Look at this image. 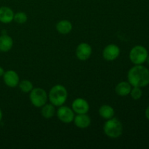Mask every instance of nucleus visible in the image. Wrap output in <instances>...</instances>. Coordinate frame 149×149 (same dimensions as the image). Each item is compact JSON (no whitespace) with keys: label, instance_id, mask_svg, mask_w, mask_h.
<instances>
[{"label":"nucleus","instance_id":"9b49d317","mask_svg":"<svg viewBox=\"0 0 149 149\" xmlns=\"http://www.w3.org/2000/svg\"><path fill=\"white\" fill-rule=\"evenodd\" d=\"M73 122L77 127L79 129H86L91 125V118L87 115V113L77 114L74 116Z\"/></svg>","mask_w":149,"mask_h":149},{"label":"nucleus","instance_id":"0eeeda50","mask_svg":"<svg viewBox=\"0 0 149 149\" xmlns=\"http://www.w3.org/2000/svg\"><path fill=\"white\" fill-rule=\"evenodd\" d=\"M93 53V48L86 42L79 44L76 49V56L79 61H84L88 60Z\"/></svg>","mask_w":149,"mask_h":149},{"label":"nucleus","instance_id":"f8f14e48","mask_svg":"<svg viewBox=\"0 0 149 149\" xmlns=\"http://www.w3.org/2000/svg\"><path fill=\"white\" fill-rule=\"evenodd\" d=\"M14 12L10 7L2 6L0 7V22L8 24L14 20Z\"/></svg>","mask_w":149,"mask_h":149},{"label":"nucleus","instance_id":"4be33fe9","mask_svg":"<svg viewBox=\"0 0 149 149\" xmlns=\"http://www.w3.org/2000/svg\"><path fill=\"white\" fill-rule=\"evenodd\" d=\"M4 72H5V71H4V68H3L1 66H0V77H3V75H4Z\"/></svg>","mask_w":149,"mask_h":149},{"label":"nucleus","instance_id":"7ed1b4c3","mask_svg":"<svg viewBox=\"0 0 149 149\" xmlns=\"http://www.w3.org/2000/svg\"><path fill=\"white\" fill-rule=\"evenodd\" d=\"M103 130L106 136L111 139H116L123 133V125L119 119L113 116L107 119L103 125Z\"/></svg>","mask_w":149,"mask_h":149},{"label":"nucleus","instance_id":"4468645a","mask_svg":"<svg viewBox=\"0 0 149 149\" xmlns=\"http://www.w3.org/2000/svg\"><path fill=\"white\" fill-rule=\"evenodd\" d=\"M57 31L63 35L68 34L73 29V25L68 20H61L57 23L56 26Z\"/></svg>","mask_w":149,"mask_h":149},{"label":"nucleus","instance_id":"6ab92c4d","mask_svg":"<svg viewBox=\"0 0 149 149\" xmlns=\"http://www.w3.org/2000/svg\"><path fill=\"white\" fill-rule=\"evenodd\" d=\"M14 20L19 24H23L28 20V15L24 12H17L14 15Z\"/></svg>","mask_w":149,"mask_h":149},{"label":"nucleus","instance_id":"ddd939ff","mask_svg":"<svg viewBox=\"0 0 149 149\" xmlns=\"http://www.w3.org/2000/svg\"><path fill=\"white\" fill-rule=\"evenodd\" d=\"M13 38L7 33H4L0 36V52H7L13 48Z\"/></svg>","mask_w":149,"mask_h":149},{"label":"nucleus","instance_id":"5701e85b","mask_svg":"<svg viewBox=\"0 0 149 149\" xmlns=\"http://www.w3.org/2000/svg\"><path fill=\"white\" fill-rule=\"evenodd\" d=\"M2 118H3V113L1 109H0V122H1V120H2Z\"/></svg>","mask_w":149,"mask_h":149},{"label":"nucleus","instance_id":"f03ea898","mask_svg":"<svg viewBox=\"0 0 149 149\" xmlns=\"http://www.w3.org/2000/svg\"><path fill=\"white\" fill-rule=\"evenodd\" d=\"M68 93L67 89L62 84H55L48 93V100L55 107L63 106L66 102Z\"/></svg>","mask_w":149,"mask_h":149},{"label":"nucleus","instance_id":"f257e3e1","mask_svg":"<svg viewBox=\"0 0 149 149\" xmlns=\"http://www.w3.org/2000/svg\"><path fill=\"white\" fill-rule=\"evenodd\" d=\"M127 79L132 87H146L149 84V70L143 65H135L128 71Z\"/></svg>","mask_w":149,"mask_h":149},{"label":"nucleus","instance_id":"2eb2a0df","mask_svg":"<svg viewBox=\"0 0 149 149\" xmlns=\"http://www.w3.org/2000/svg\"><path fill=\"white\" fill-rule=\"evenodd\" d=\"M132 87V85L128 81H121L116 84L115 87V92L118 95L125 97L130 95Z\"/></svg>","mask_w":149,"mask_h":149},{"label":"nucleus","instance_id":"b1692460","mask_svg":"<svg viewBox=\"0 0 149 149\" xmlns=\"http://www.w3.org/2000/svg\"><path fill=\"white\" fill-rule=\"evenodd\" d=\"M146 61H147V63H148L149 64V55L148 56V58H147V59H146Z\"/></svg>","mask_w":149,"mask_h":149},{"label":"nucleus","instance_id":"9d476101","mask_svg":"<svg viewBox=\"0 0 149 149\" xmlns=\"http://www.w3.org/2000/svg\"><path fill=\"white\" fill-rule=\"evenodd\" d=\"M3 80L4 82L7 87L14 88L18 86L20 82V77L18 74L14 70H8L5 71L3 75Z\"/></svg>","mask_w":149,"mask_h":149},{"label":"nucleus","instance_id":"20e7f679","mask_svg":"<svg viewBox=\"0 0 149 149\" xmlns=\"http://www.w3.org/2000/svg\"><path fill=\"white\" fill-rule=\"evenodd\" d=\"M148 56V52L145 47L142 45H136L131 49L129 58L131 62L135 65H142L146 62Z\"/></svg>","mask_w":149,"mask_h":149},{"label":"nucleus","instance_id":"6e6552de","mask_svg":"<svg viewBox=\"0 0 149 149\" xmlns=\"http://www.w3.org/2000/svg\"><path fill=\"white\" fill-rule=\"evenodd\" d=\"M121 50L119 46L114 44L107 45L103 50V58L107 61H115L120 55Z\"/></svg>","mask_w":149,"mask_h":149},{"label":"nucleus","instance_id":"39448f33","mask_svg":"<svg viewBox=\"0 0 149 149\" xmlns=\"http://www.w3.org/2000/svg\"><path fill=\"white\" fill-rule=\"evenodd\" d=\"M29 99L33 106L36 108H42L47 103L48 100V94L41 87H33L30 92Z\"/></svg>","mask_w":149,"mask_h":149},{"label":"nucleus","instance_id":"a211bd4d","mask_svg":"<svg viewBox=\"0 0 149 149\" xmlns=\"http://www.w3.org/2000/svg\"><path fill=\"white\" fill-rule=\"evenodd\" d=\"M20 90L24 93H29L33 88V83L28 79H23L20 81L18 84Z\"/></svg>","mask_w":149,"mask_h":149},{"label":"nucleus","instance_id":"f3484780","mask_svg":"<svg viewBox=\"0 0 149 149\" xmlns=\"http://www.w3.org/2000/svg\"><path fill=\"white\" fill-rule=\"evenodd\" d=\"M99 115L104 119H109L113 117L115 114V111L111 106L105 104L99 108Z\"/></svg>","mask_w":149,"mask_h":149},{"label":"nucleus","instance_id":"412c9836","mask_svg":"<svg viewBox=\"0 0 149 149\" xmlns=\"http://www.w3.org/2000/svg\"><path fill=\"white\" fill-rule=\"evenodd\" d=\"M145 115H146V117L147 119L149 121V106L146 108V109Z\"/></svg>","mask_w":149,"mask_h":149},{"label":"nucleus","instance_id":"1a4fd4ad","mask_svg":"<svg viewBox=\"0 0 149 149\" xmlns=\"http://www.w3.org/2000/svg\"><path fill=\"white\" fill-rule=\"evenodd\" d=\"M71 109L77 114L87 113L90 110V105L85 99L78 97L76 98L71 104Z\"/></svg>","mask_w":149,"mask_h":149},{"label":"nucleus","instance_id":"dca6fc26","mask_svg":"<svg viewBox=\"0 0 149 149\" xmlns=\"http://www.w3.org/2000/svg\"><path fill=\"white\" fill-rule=\"evenodd\" d=\"M41 114L45 119H51L56 114L55 106L52 103H46L41 108Z\"/></svg>","mask_w":149,"mask_h":149},{"label":"nucleus","instance_id":"423d86ee","mask_svg":"<svg viewBox=\"0 0 149 149\" xmlns=\"http://www.w3.org/2000/svg\"><path fill=\"white\" fill-rule=\"evenodd\" d=\"M74 113H75L71 108L66 106H63V105L59 106L58 110L56 111L57 116L59 119V120L65 124H69L73 122L74 116H75Z\"/></svg>","mask_w":149,"mask_h":149},{"label":"nucleus","instance_id":"aec40b11","mask_svg":"<svg viewBox=\"0 0 149 149\" xmlns=\"http://www.w3.org/2000/svg\"><path fill=\"white\" fill-rule=\"evenodd\" d=\"M131 97L134 100H139L143 95V92L141 90V87H132L131 89L130 93Z\"/></svg>","mask_w":149,"mask_h":149}]
</instances>
